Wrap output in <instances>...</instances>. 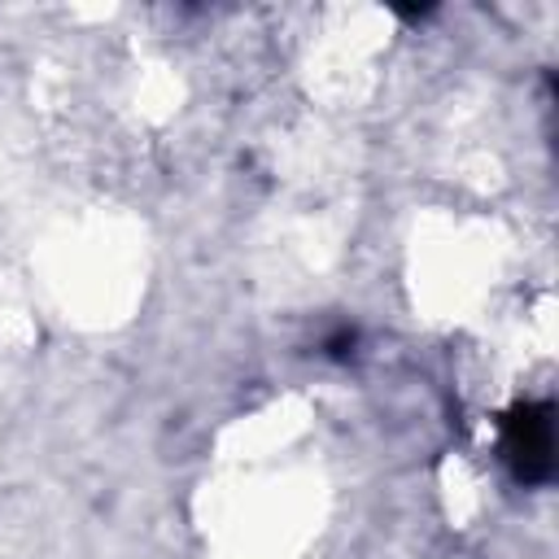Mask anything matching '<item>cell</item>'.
Here are the masks:
<instances>
[{
  "instance_id": "obj_1",
  "label": "cell",
  "mask_w": 559,
  "mask_h": 559,
  "mask_svg": "<svg viewBox=\"0 0 559 559\" xmlns=\"http://www.w3.org/2000/svg\"><path fill=\"white\" fill-rule=\"evenodd\" d=\"M515 441H511V454L520 459V472L524 480H542L550 476V450H555V437H550V411L546 406H524L515 415Z\"/></svg>"
}]
</instances>
